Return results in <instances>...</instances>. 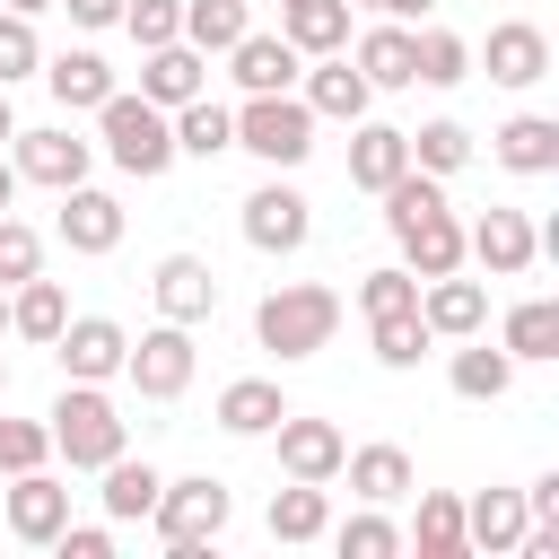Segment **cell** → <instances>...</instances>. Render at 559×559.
<instances>
[{"label": "cell", "mask_w": 559, "mask_h": 559, "mask_svg": "<svg viewBox=\"0 0 559 559\" xmlns=\"http://www.w3.org/2000/svg\"><path fill=\"white\" fill-rule=\"evenodd\" d=\"M52 9H70V26H87V35L122 26V0H52Z\"/></svg>", "instance_id": "47"}, {"label": "cell", "mask_w": 559, "mask_h": 559, "mask_svg": "<svg viewBox=\"0 0 559 559\" xmlns=\"http://www.w3.org/2000/svg\"><path fill=\"white\" fill-rule=\"evenodd\" d=\"M280 411H288V393H280L271 376H236V384H218V428H227V437H271Z\"/></svg>", "instance_id": "31"}, {"label": "cell", "mask_w": 559, "mask_h": 559, "mask_svg": "<svg viewBox=\"0 0 559 559\" xmlns=\"http://www.w3.org/2000/svg\"><path fill=\"white\" fill-rule=\"evenodd\" d=\"M52 236H61L70 253H87V262H96V253H114V245H122V201H114L105 183H70V192H61Z\"/></svg>", "instance_id": "14"}, {"label": "cell", "mask_w": 559, "mask_h": 559, "mask_svg": "<svg viewBox=\"0 0 559 559\" xmlns=\"http://www.w3.org/2000/svg\"><path fill=\"white\" fill-rule=\"evenodd\" d=\"M0 9H17V17H44V9H52V0H0Z\"/></svg>", "instance_id": "51"}, {"label": "cell", "mask_w": 559, "mask_h": 559, "mask_svg": "<svg viewBox=\"0 0 559 559\" xmlns=\"http://www.w3.org/2000/svg\"><path fill=\"white\" fill-rule=\"evenodd\" d=\"M52 550H61V559H114V524H61Z\"/></svg>", "instance_id": "46"}, {"label": "cell", "mask_w": 559, "mask_h": 559, "mask_svg": "<svg viewBox=\"0 0 559 559\" xmlns=\"http://www.w3.org/2000/svg\"><path fill=\"white\" fill-rule=\"evenodd\" d=\"M44 428H52V454H61L70 472H96V463H114V454L131 445V419L114 411V393H105V384H70V376H61L52 411H44Z\"/></svg>", "instance_id": "3"}, {"label": "cell", "mask_w": 559, "mask_h": 559, "mask_svg": "<svg viewBox=\"0 0 559 559\" xmlns=\"http://www.w3.org/2000/svg\"><path fill=\"white\" fill-rule=\"evenodd\" d=\"M393 245H402V271H419V280L463 271V218H454V201H437V210L402 218V227H393Z\"/></svg>", "instance_id": "19"}, {"label": "cell", "mask_w": 559, "mask_h": 559, "mask_svg": "<svg viewBox=\"0 0 559 559\" xmlns=\"http://www.w3.org/2000/svg\"><path fill=\"white\" fill-rule=\"evenodd\" d=\"M236 227H245L253 253H306V245H314V201L271 175V183H253V192L236 201Z\"/></svg>", "instance_id": "7"}, {"label": "cell", "mask_w": 559, "mask_h": 559, "mask_svg": "<svg viewBox=\"0 0 559 559\" xmlns=\"http://www.w3.org/2000/svg\"><path fill=\"white\" fill-rule=\"evenodd\" d=\"M341 472H349L358 507H393V498H411V489H419V472H411V454H402V445H358V454H341Z\"/></svg>", "instance_id": "26"}, {"label": "cell", "mask_w": 559, "mask_h": 559, "mask_svg": "<svg viewBox=\"0 0 559 559\" xmlns=\"http://www.w3.org/2000/svg\"><path fill=\"white\" fill-rule=\"evenodd\" d=\"M358 314H367V323H376V314H419V271L376 262V271L358 280Z\"/></svg>", "instance_id": "41"}, {"label": "cell", "mask_w": 559, "mask_h": 559, "mask_svg": "<svg viewBox=\"0 0 559 559\" xmlns=\"http://www.w3.org/2000/svg\"><path fill=\"white\" fill-rule=\"evenodd\" d=\"M0 210H17V166L0 157Z\"/></svg>", "instance_id": "50"}, {"label": "cell", "mask_w": 559, "mask_h": 559, "mask_svg": "<svg viewBox=\"0 0 559 559\" xmlns=\"http://www.w3.org/2000/svg\"><path fill=\"white\" fill-rule=\"evenodd\" d=\"M402 166H411V131H393V122H349V183H358V192H384Z\"/></svg>", "instance_id": "23"}, {"label": "cell", "mask_w": 559, "mask_h": 559, "mask_svg": "<svg viewBox=\"0 0 559 559\" xmlns=\"http://www.w3.org/2000/svg\"><path fill=\"white\" fill-rule=\"evenodd\" d=\"M323 524H332L323 480H288V489H271V542H323Z\"/></svg>", "instance_id": "36"}, {"label": "cell", "mask_w": 559, "mask_h": 559, "mask_svg": "<svg viewBox=\"0 0 559 559\" xmlns=\"http://www.w3.org/2000/svg\"><path fill=\"white\" fill-rule=\"evenodd\" d=\"M96 157H114L131 183H157V175L175 166V114L148 105L140 87H114V96L96 105Z\"/></svg>", "instance_id": "2"}, {"label": "cell", "mask_w": 559, "mask_h": 559, "mask_svg": "<svg viewBox=\"0 0 559 559\" xmlns=\"http://www.w3.org/2000/svg\"><path fill=\"white\" fill-rule=\"evenodd\" d=\"M428 9H437V0H376V17H402V26H411V17H428Z\"/></svg>", "instance_id": "49"}, {"label": "cell", "mask_w": 559, "mask_h": 559, "mask_svg": "<svg viewBox=\"0 0 559 559\" xmlns=\"http://www.w3.org/2000/svg\"><path fill=\"white\" fill-rule=\"evenodd\" d=\"M35 70H44V35H35V17L0 9V87H17V79H35Z\"/></svg>", "instance_id": "42"}, {"label": "cell", "mask_w": 559, "mask_h": 559, "mask_svg": "<svg viewBox=\"0 0 559 559\" xmlns=\"http://www.w3.org/2000/svg\"><path fill=\"white\" fill-rule=\"evenodd\" d=\"M524 515H533V524H559V472H542V480L524 489Z\"/></svg>", "instance_id": "48"}, {"label": "cell", "mask_w": 559, "mask_h": 559, "mask_svg": "<svg viewBox=\"0 0 559 559\" xmlns=\"http://www.w3.org/2000/svg\"><path fill=\"white\" fill-rule=\"evenodd\" d=\"M9 166H17V183L70 192V183H87V166H96V140H79L70 122H44V131H9Z\"/></svg>", "instance_id": "8"}, {"label": "cell", "mask_w": 559, "mask_h": 559, "mask_svg": "<svg viewBox=\"0 0 559 559\" xmlns=\"http://www.w3.org/2000/svg\"><path fill=\"white\" fill-rule=\"evenodd\" d=\"M297 96H306L314 122H367V105H376V87L358 79L349 52H314V61L297 70Z\"/></svg>", "instance_id": "11"}, {"label": "cell", "mask_w": 559, "mask_h": 559, "mask_svg": "<svg viewBox=\"0 0 559 559\" xmlns=\"http://www.w3.org/2000/svg\"><path fill=\"white\" fill-rule=\"evenodd\" d=\"M332 332H341V288H323V280H280L253 306V349H271L280 367L332 349Z\"/></svg>", "instance_id": "1"}, {"label": "cell", "mask_w": 559, "mask_h": 559, "mask_svg": "<svg viewBox=\"0 0 559 559\" xmlns=\"http://www.w3.org/2000/svg\"><path fill=\"white\" fill-rule=\"evenodd\" d=\"M349 61H358V79L367 87H411V26L402 17H376L358 44H341Z\"/></svg>", "instance_id": "28"}, {"label": "cell", "mask_w": 559, "mask_h": 559, "mask_svg": "<svg viewBox=\"0 0 559 559\" xmlns=\"http://www.w3.org/2000/svg\"><path fill=\"white\" fill-rule=\"evenodd\" d=\"M201 87H210V52H192L183 35L140 52V96H148V105H166V114H175V105H192Z\"/></svg>", "instance_id": "21"}, {"label": "cell", "mask_w": 559, "mask_h": 559, "mask_svg": "<svg viewBox=\"0 0 559 559\" xmlns=\"http://www.w3.org/2000/svg\"><path fill=\"white\" fill-rule=\"evenodd\" d=\"M9 131H17V114H9V87H0V148H9Z\"/></svg>", "instance_id": "52"}, {"label": "cell", "mask_w": 559, "mask_h": 559, "mask_svg": "<svg viewBox=\"0 0 559 559\" xmlns=\"http://www.w3.org/2000/svg\"><path fill=\"white\" fill-rule=\"evenodd\" d=\"M44 271V236L17 218V210H0V288H17V280H35Z\"/></svg>", "instance_id": "44"}, {"label": "cell", "mask_w": 559, "mask_h": 559, "mask_svg": "<svg viewBox=\"0 0 559 559\" xmlns=\"http://www.w3.org/2000/svg\"><path fill=\"white\" fill-rule=\"evenodd\" d=\"M349 9H376V0H349Z\"/></svg>", "instance_id": "55"}, {"label": "cell", "mask_w": 559, "mask_h": 559, "mask_svg": "<svg viewBox=\"0 0 559 559\" xmlns=\"http://www.w3.org/2000/svg\"><path fill=\"white\" fill-rule=\"evenodd\" d=\"M367 349H376V367H393V376H411L428 349H437V332L419 323V314H376L367 323Z\"/></svg>", "instance_id": "37"}, {"label": "cell", "mask_w": 559, "mask_h": 559, "mask_svg": "<svg viewBox=\"0 0 559 559\" xmlns=\"http://www.w3.org/2000/svg\"><path fill=\"white\" fill-rule=\"evenodd\" d=\"M489 157L507 175H559V122L550 114H515V122L489 131Z\"/></svg>", "instance_id": "22"}, {"label": "cell", "mask_w": 559, "mask_h": 559, "mask_svg": "<svg viewBox=\"0 0 559 559\" xmlns=\"http://www.w3.org/2000/svg\"><path fill=\"white\" fill-rule=\"evenodd\" d=\"M280 35L314 61V52H341L349 44V0H280Z\"/></svg>", "instance_id": "35"}, {"label": "cell", "mask_w": 559, "mask_h": 559, "mask_svg": "<svg viewBox=\"0 0 559 559\" xmlns=\"http://www.w3.org/2000/svg\"><path fill=\"white\" fill-rule=\"evenodd\" d=\"M472 79V44L454 26H411V87H463Z\"/></svg>", "instance_id": "33"}, {"label": "cell", "mask_w": 559, "mask_h": 559, "mask_svg": "<svg viewBox=\"0 0 559 559\" xmlns=\"http://www.w3.org/2000/svg\"><path fill=\"white\" fill-rule=\"evenodd\" d=\"M122 35L148 52V44H175L183 35V0H122Z\"/></svg>", "instance_id": "45"}, {"label": "cell", "mask_w": 559, "mask_h": 559, "mask_svg": "<svg viewBox=\"0 0 559 559\" xmlns=\"http://www.w3.org/2000/svg\"><path fill=\"white\" fill-rule=\"evenodd\" d=\"M297 70H306V52H297L288 35H262V26H245V35L227 44V79H236L245 96H271V87H297Z\"/></svg>", "instance_id": "17"}, {"label": "cell", "mask_w": 559, "mask_h": 559, "mask_svg": "<svg viewBox=\"0 0 559 559\" xmlns=\"http://www.w3.org/2000/svg\"><path fill=\"white\" fill-rule=\"evenodd\" d=\"M192 367H201L192 323H166V314L122 349V376H131V393H140V402H183V393H192Z\"/></svg>", "instance_id": "6"}, {"label": "cell", "mask_w": 559, "mask_h": 559, "mask_svg": "<svg viewBox=\"0 0 559 559\" xmlns=\"http://www.w3.org/2000/svg\"><path fill=\"white\" fill-rule=\"evenodd\" d=\"M271 445H280V472L288 480H341V454H349V437L332 419H306V411H280Z\"/></svg>", "instance_id": "13"}, {"label": "cell", "mask_w": 559, "mask_h": 559, "mask_svg": "<svg viewBox=\"0 0 559 559\" xmlns=\"http://www.w3.org/2000/svg\"><path fill=\"white\" fill-rule=\"evenodd\" d=\"M411 166H419V175H463V166H472V131H463L454 114L419 122V131H411Z\"/></svg>", "instance_id": "39"}, {"label": "cell", "mask_w": 559, "mask_h": 559, "mask_svg": "<svg viewBox=\"0 0 559 559\" xmlns=\"http://www.w3.org/2000/svg\"><path fill=\"white\" fill-rule=\"evenodd\" d=\"M236 148H245V157H262L271 175L306 166V157H314V114H306V96H297V87L245 96V105H236Z\"/></svg>", "instance_id": "5"}, {"label": "cell", "mask_w": 559, "mask_h": 559, "mask_svg": "<svg viewBox=\"0 0 559 559\" xmlns=\"http://www.w3.org/2000/svg\"><path fill=\"white\" fill-rule=\"evenodd\" d=\"M122 349H131V332H122L114 314H70V323L52 332V367H61L70 384H114V376H122Z\"/></svg>", "instance_id": "10"}, {"label": "cell", "mask_w": 559, "mask_h": 559, "mask_svg": "<svg viewBox=\"0 0 559 559\" xmlns=\"http://www.w3.org/2000/svg\"><path fill=\"white\" fill-rule=\"evenodd\" d=\"M419 323L437 341H472V332H489V288L463 271H437V280H419Z\"/></svg>", "instance_id": "15"}, {"label": "cell", "mask_w": 559, "mask_h": 559, "mask_svg": "<svg viewBox=\"0 0 559 559\" xmlns=\"http://www.w3.org/2000/svg\"><path fill=\"white\" fill-rule=\"evenodd\" d=\"M96 480H105V489H96V498H105V524H140V515L157 507V480H166V472H157V463H131V445H122L114 463H96Z\"/></svg>", "instance_id": "32"}, {"label": "cell", "mask_w": 559, "mask_h": 559, "mask_svg": "<svg viewBox=\"0 0 559 559\" xmlns=\"http://www.w3.org/2000/svg\"><path fill=\"white\" fill-rule=\"evenodd\" d=\"M253 26V0H183V44L192 52H227Z\"/></svg>", "instance_id": "38"}, {"label": "cell", "mask_w": 559, "mask_h": 559, "mask_svg": "<svg viewBox=\"0 0 559 559\" xmlns=\"http://www.w3.org/2000/svg\"><path fill=\"white\" fill-rule=\"evenodd\" d=\"M0 332H9V288H0Z\"/></svg>", "instance_id": "53"}, {"label": "cell", "mask_w": 559, "mask_h": 559, "mask_svg": "<svg viewBox=\"0 0 559 559\" xmlns=\"http://www.w3.org/2000/svg\"><path fill=\"white\" fill-rule=\"evenodd\" d=\"M227 515H236V498H227V480H218V472L157 480V507H148V524H157V542H166L175 559H201V550L227 533Z\"/></svg>", "instance_id": "4"}, {"label": "cell", "mask_w": 559, "mask_h": 559, "mask_svg": "<svg viewBox=\"0 0 559 559\" xmlns=\"http://www.w3.org/2000/svg\"><path fill=\"white\" fill-rule=\"evenodd\" d=\"M35 463H52V428L0 411V480H17V472H35Z\"/></svg>", "instance_id": "43"}, {"label": "cell", "mask_w": 559, "mask_h": 559, "mask_svg": "<svg viewBox=\"0 0 559 559\" xmlns=\"http://www.w3.org/2000/svg\"><path fill=\"white\" fill-rule=\"evenodd\" d=\"M524 489H480V498H463V550H515L524 542Z\"/></svg>", "instance_id": "27"}, {"label": "cell", "mask_w": 559, "mask_h": 559, "mask_svg": "<svg viewBox=\"0 0 559 559\" xmlns=\"http://www.w3.org/2000/svg\"><path fill=\"white\" fill-rule=\"evenodd\" d=\"M61 323H70V288H61V280H44V271H35V280H17V288H9V332H17V341L52 349V332H61Z\"/></svg>", "instance_id": "30"}, {"label": "cell", "mask_w": 559, "mask_h": 559, "mask_svg": "<svg viewBox=\"0 0 559 559\" xmlns=\"http://www.w3.org/2000/svg\"><path fill=\"white\" fill-rule=\"evenodd\" d=\"M227 148H236V105H218L210 87H201L192 105H175V157H201V166H210V157H227Z\"/></svg>", "instance_id": "29"}, {"label": "cell", "mask_w": 559, "mask_h": 559, "mask_svg": "<svg viewBox=\"0 0 559 559\" xmlns=\"http://www.w3.org/2000/svg\"><path fill=\"white\" fill-rule=\"evenodd\" d=\"M480 70L498 79V87H542L550 79V35L533 26V17H507V26H489V52H480Z\"/></svg>", "instance_id": "16"}, {"label": "cell", "mask_w": 559, "mask_h": 559, "mask_svg": "<svg viewBox=\"0 0 559 559\" xmlns=\"http://www.w3.org/2000/svg\"><path fill=\"white\" fill-rule=\"evenodd\" d=\"M498 349H507L515 367L559 358V297H515V306H507V323H498Z\"/></svg>", "instance_id": "24"}, {"label": "cell", "mask_w": 559, "mask_h": 559, "mask_svg": "<svg viewBox=\"0 0 559 559\" xmlns=\"http://www.w3.org/2000/svg\"><path fill=\"white\" fill-rule=\"evenodd\" d=\"M463 262H480L489 280H524V271L542 262V245H533V218H524V210H507V201H489V210L463 227Z\"/></svg>", "instance_id": "9"}, {"label": "cell", "mask_w": 559, "mask_h": 559, "mask_svg": "<svg viewBox=\"0 0 559 559\" xmlns=\"http://www.w3.org/2000/svg\"><path fill=\"white\" fill-rule=\"evenodd\" d=\"M445 384H454L463 402H507V393H515V358L489 349V332H472V341L445 358Z\"/></svg>", "instance_id": "25"}, {"label": "cell", "mask_w": 559, "mask_h": 559, "mask_svg": "<svg viewBox=\"0 0 559 559\" xmlns=\"http://www.w3.org/2000/svg\"><path fill=\"white\" fill-rule=\"evenodd\" d=\"M70 524V480H52L44 463L35 472H17L9 480V533L17 542H35V550H52V533Z\"/></svg>", "instance_id": "20"}, {"label": "cell", "mask_w": 559, "mask_h": 559, "mask_svg": "<svg viewBox=\"0 0 559 559\" xmlns=\"http://www.w3.org/2000/svg\"><path fill=\"white\" fill-rule=\"evenodd\" d=\"M44 87H52V105L61 114H96L105 96H114V61L96 52V44H70V52H44V70H35Z\"/></svg>", "instance_id": "18"}, {"label": "cell", "mask_w": 559, "mask_h": 559, "mask_svg": "<svg viewBox=\"0 0 559 559\" xmlns=\"http://www.w3.org/2000/svg\"><path fill=\"white\" fill-rule=\"evenodd\" d=\"M402 550H419V559H463V498H454V489H419V515H411Z\"/></svg>", "instance_id": "34"}, {"label": "cell", "mask_w": 559, "mask_h": 559, "mask_svg": "<svg viewBox=\"0 0 559 559\" xmlns=\"http://www.w3.org/2000/svg\"><path fill=\"white\" fill-rule=\"evenodd\" d=\"M148 297H157L166 323H192V332H201V323L218 314V271H210L201 253H166V262L148 271Z\"/></svg>", "instance_id": "12"}, {"label": "cell", "mask_w": 559, "mask_h": 559, "mask_svg": "<svg viewBox=\"0 0 559 559\" xmlns=\"http://www.w3.org/2000/svg\"><path fill=\"white\" fill-rule=\"evenodd\" d=\"M323 542H332L341 559H393V550H402V524H393L384 507H358L349 524H323Z\"/></svg>", "instance_id": "40"}, {"label": "cell", "mask_w": 559, "mask_h": 559, "mask_svg": "<svg viewBox=\"0 0 559 559\" xmlns=\"http://www.w3.org/2000/svg\"><path fill=\"white\" fill-rule=\"evenodd\" d=\"M0 402H9V358H0Z\"/></svg>", "instance_id": "54"}]
</instances>
